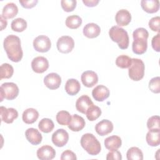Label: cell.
Returning a JSON list of instances; mask_svg holds the SVG:
<instances>
[{
  "mask_svg": "<svg viewBox=\"0 0 160 160\" xmlns=\"http://www.w3.org/2000/svg\"><path fill=\"white\" fill-rule=\"evenodd\" d=\"M3 46L8 58L11 61L18 62L21 60L23 52L18 36L13 34L8 36L4 40Z\"/></svg>",
  "mask_w": 160,
  "mask_h": 160,
  "instance_id": "obj_1",
  "label": "cell"
},
{
  "mask_svg": "<svg viewBox=\"0 0 160 160\" xmlns=\"http://www.w3.org/2000/svg\"><path fill=\"white\" fill-rule=\"evenodd\" d=\"M134 41L132 44V49L134 53L136 54H144L148 48V31L143 28L136 29L132 33Z\"/></svg>",
  "mask_w": 160,
  "mask_h": 160,
  "instance_id": "obj_2",
  "label": "cell"
},
{
  "mask_svg": "<svg viewBox=\"0 0 160 160\" xmlns=\"http://www.w3.org/2000/svg\"><path fill=\"white\" fill-rule=\"evenodd\" d=\"M80 142L82 148L90 155H98L101 150L100 142L92 134L86 133L83 134Z\"/></svg>",
  "mask_w": 160,
  "mask_h": 160,
  "instance_id": "obj_3",
  "label": "cell"
},
{
  "mask_svg": "<svg viewBox=\"0 0 160 160\" xmlns=\"http://www.w3.org/2000/svg\"><path fill=\"white\" fill-rule=\"evenodd\" d=\"M109 35L111 40L118 43L120 49H126L129 46V39L128 32L118 26H112L109 31Z\"/></svg>",
  "mask_w": 160,
  "mask_h": 160,
  "instance_id": "obj_4",
  "label": "cell"
},
{
  "mask_svg": "<svg viewBox=\"0 0 160 160\" xmlns=\"http://www.w3.org/2000/svg\"><path fill=\"white\" fill-rule=\"evenodd\" d=\"M145 66L144 62L138 58H132L130 67L129 68V77L133 81H138L142 79L144 75Z\"/></svg>",
  "mask_w": 160,
  "mask_h": 160,
  "instance_id": "obj_5",
  "label": "cell"
},
{
  "mask_svg": "<svg viewBox=\"0 0 160 160\" xmlns=\"http://www.w3.org/2000/svg\"><path fill=\"white\" fill-rule=\"evenodd\" d=\"M19 94V88L14 82H4L1 84L0 88L1 101L5 98L8 100L15 99Z\"/></svg>",
  "mask_w": 160,
  "mask_h": 160,
  "instance_id": "obj_6",
  "label": "cell"
},
{
  "mask_svg": "<svg viewBox=\"0 0 160 160\" xmlns=\"http://www.w3.org/2000/svg\"><path fill=\"white\" fill-rule=\"evenodd\" d=\"M58 50L61 53H69L74 47V39L69 36L60 37L56 43Z\"/></svg>",
  "mask_w": 160,
  "mask_h": 160,
  "instance_id": "obj_7",
  "label": "cell"
},
{
  "mask_svg": "<svg viewBox=\"0 0 160 160\" xmlns=\"http://www.w3.org/2000/svg\"><path fill=\"white\" fill-rule=\"evenodd\" d=\"M33 47L38 52H46L50 49L51 47V42L48 36L40 35L34 39Z\"/></svg>",
  "mask_w": 160,
  "mask_h": 160,
  "instance_id": "obj_8",
  "label": "cell"
},
{
  "mask_svg": "<svg viewBox=\"0 0 160 160\" xmlns=\"http://www.w3.org/2000/svg\"><path fill=\"white\" fill-rule=\"evenodd\" d=\"M52 142L57 147H63L69 140L68 132L64 129H58L52 134Z\"/></svg>",
  "mask_w": 160,
  "mask_h": 160,
  "instance_id": "obj_9",
  "label": "cell"
},
{
  "mask_svg": "<svg viewBox=\"0 0 160 160\" xmlns=\"http://www.w3.org/2000/svg\"><path fill=\"white\" fill-rule=\"evenodd\" d=\"M31 68L36 73H42L49 68L48 60L43 56H38L34 58L31 62Z\"/></svg>",
  "mask_w": 160,
  "mask_h": 160,
  "instance_id": "obj_10",
  "label": "cell"
},
{
  "mask_svg": "<svg viewBox=\"0 0 160 160\" xmlns=\"http://www.w3.org/2000/svg\"><path fill=\"white\" fill-rule=\"evenodd\" d=\"M44 83L48 88L52 90L56 89L61 84V78L58 74L51 72L44 77Z\"/></svg>",
  "mask_w": 160,
  "mask_h": 160,
  "instance_id": "obj_11",
  "label": "cell"
},
{
  "mask_svg": "<svg viewBox=\"0 0 160 160\" xmlns=\"http://www.w3.org/2000/svg\"><path fill=\"white\" fill-rule=\"evenodd\" d=\"M0 111L2 121L8 124L12 123L14 120L18 117V112L17 110L12 108H6L4 106H1Z\"/></svg>",
  "mask_w": 160,
  "mask_h": 160,
  "instance_id": "obj_12",
  "label": "cell"
},
{
  "mask_svg": "<svg viewBox=\"0 0 160 160\" xmlns=\"http://www.w3.org/2000/svg\"><path fill=\"white\" fill-rule=\"evenodd\" d=\"M56 156V151L49 145H44L37 151V156L41 160H51Z\"/></svg>",
  "mask_w": 160,
  "mask_h": 160,
  "instance_id": "obj_13",
  "label": "cell"
},
{
  "mask_svg": "<svg viewBox=\"0 0 160 160\" xmlns=\"http://www.w3.org/2000/svg\"><path fill=\"white\" fill-rule=\"evenodd\" d=\"M81 79L86 87L91 88L98 82V76L94 71H86L81 74Z\"/></svg>",
  "mask_w": 160,
  "mask_h": 160,
  "instance_id": "obj_14",
  "label": "cell"
},
{
  "mask_svg": "<svg viewBox=\"0 0 160 160\" xmlns=\"http://www.w3.org/2000/svg\"><path fill=\"white\" fill-rule=\"evenodd\" d=\"M113 128V124L111 121L108 119H102L96 124L95 130L99 135L103 136L111 132Z\"/></svg>",
  "mask_w": 160,
  "mask_h": 160,
  "instance_id": "obj_15",
  "label": "cell"
},
{
  "mask_svg": "<svg viewBox=\"0 0 160 160\" xmlns=\"http://www.w3.org/2000/svg\"><path fill=\"white\" fill-rule=\"evenodd\" d=\"M109 89L104 85H98L92 91V96L97 101H103L109 96Z\"/></svg>",
  "mask_w": 160,
  "mask_h": 160,
  "instance_id": "obj_16",
  "label": "cell"
},
{
  "mask_svg": "<svg viewBox=\"0 0 160 160\" xmlns=\"http://www.w3.org/2000/svg\"><path fill=\"white\" fill-rule=\"evenodd\" d=\"M93 104V102L88 96L82 95L77 99L76 102V108L79 112L86 114L88 108Z\"/></svg>",
  "mask_w": 160,
  "mask_h": 160,
  "instance_id": "obj_17",
  "label": "cell"
},
{
  "mask_svg": "<svg viewBox=\"0 0 160 160\" xmlns=\"http://www.w3.org/2000/svg\"><path fill=\"white\" fill-rule=\"evenodd\" d=\"M25 136L27 140L32 145H38L42 141V134L39 131L33 128H28L25 132Z\"/></svg>",
  "mask_w": 160,
  "mask_h": 160,
  "instance_id": "obj_18",
  "label": "cell"
},
{
  "mask_svg": "<svg viewBox=\"0 0 160 160\" xmlns=\"http://www.w3.org/2000/svg\"><path fill=\"white\" fill-rule=\"evenodd\" d=\"M115 20L116 23L120 26H127L131 21V14L126 9H120L116 14Z\"/></svg>",
  "mask_w": 160,
  "mask_h": 160,
  "instance_id": "obj_19",
  "label": "cell"
},
{
  "mask_svg": "<svg viewBox=\"0 0 160 160\" xmlns=\"http://www.w3.org/2000/svg\"><path fill=\"white\" fill-rule=\"evenodd\" d=\"M86 122L84 118L76 114H73L69 124L68 125L70 130L78 132L82 130L85 126Z\"/></svg>",
  "mask_w": 160,
  "mask_h": 160,
  "instance_id": "obj_20",
  "label": "cell"
},
{
  "mask_svg": "<svg viewBox=\"0 0 160 160\" xmlns=\"http://www.w3.org/2000/svg\"><path fill=\"white\" fill-rule=\"evenodd\" d=\"M101 32L100 27L94 22L86 24L83 28V34L88 38L98 37Z\"/></svg>",
  "mask_w": 160,
  "mask_h": 160,
  "instance_id": "obj_21",
  "label": "cell"
},
{
  "mask_svg": "<svg viewBox=\"0 0 160 160\" xmlns=\"http://www.w3.org/2000/svg\"><path fill=\"white\" fill-rule=\"evenodd\" d=\"M104 143L106 149L112 151L119 149L121 146L122 141L119 136L113 135L106 138Z\"/></svg>",
  "mask_w": 160,
  "mask_h": 160,
  "instance_id": "obj_22",
  "label": "cell"
},
{
  "mask_svg": "<svg viewBox=\"0 0 160 160\" xmlns=\"http://www.w3.org/2000/svg\"><path fill=\"white\" fill-rule=\"evenodd\" d=\"M141 6L146 12L154 13L159 9V1L158 0H142Z\"/></svg>",
  "mask_w": 160,
  "mask_h": 160,
  "instance_id": "obj_23",
  "label": "cell"
},
{
  "mask_svg": "<svg viewBox=\"0 0 160 160\" xmlns=\"http://www.w3.org/2000/svg\"><path fill=\"white\" fill-rule=\"evenodd\" d=\"M147 143L151 146H158L160 144V129L149 130L146 136Z\"/></svg>",
  "mask_w": 160,
  "mask_h": 160,
  "instance_id": "obj_24",
  "label": "cell"
},
{
  "mask_svg": "<svg viewBox=\"0 0 160 160\" xmlns=\"http://www.w3.org/2000/svg\"><path fill=\"white\" fill-rule=\"evenodd\" d=\"M81 89L79 82L76 79H69L65 84V91L70 96L77 94Z\"/></svg>",
  "mask_w": 160,
  "mask_h": 160,
  "instance_id": "obj_25",
  "label": "cell"
},
{
  "mask_svg": "<svg viewBox=\"0 0 160 160\" xmlns=\"http://www.w3.org/2000/svg\"><path fill=\"white\" fill-rule=\"evenodd\" d=\"M39 117L38 111L34 108H28L26 109L22 116V121L26 124H32L36 121Z\"/></svg>",
  "mask_w": 160,
  "mask_h": 160,
  "instance_id": "obj_26",
  "label": "cell"
},
{
  "mask_svg": "<svg viewBox=\"0 0 160 160\" xmlns=\"http://www.w3.org/2000/svg\"><path fill=\"white\" fill-rule=\"evenodd\" d=\"M18 12V8L16 4L9 2L6 4L2 11V16L4 19H11L15 17Z\"/></svg>",
  "mask_w": 160,
  "mask_h": 160,
  "instance_id": "obj_27",
  "label": "cell"
},
{
  "mask_svg": "<svg viewBox=\"0 0 160 160\" xmlns=\"http://www.w3.org/2000/svg\"><path fill=\"white\" fill-rule=\"evenodd\" d=\"M38 128L41 131L44 133H49L54 129V124L51 119L43 118L39 121Z\"/></svg>",
  "mask_w": 160,
  "mask_h": 160,
  "instance_id": "obj_28",
  "label": "cell"
},
{
  "mask_svg": "<svg viewBox=\"0 0 160 160\" xmlns=\"http://www.w3.org/2000/svg\"><path fill=\"white\" fill-rule=\"evenodd\" d=\"M82 19L77 15H71L67 17L66 19V25L68 28L74 29L78 28L82 24Z\"/></svg>",
  "mask_w": 160,
  "mask_h": 160,
  "instance_id": "obj_29",
  "label": "cell"
},
{
  "mask_svg": "<svg viewBox=\"0 0 160 160\" xmlns=\"http://www.w3.org/2000/svg\"><path fill=\"white\" fill-rule=\"evenodd\" d=\"M126 157L128 160H142L143 153L139 148L132 147L128 150Z\"/></svg>",
  "mask_w": 160,
  "mask_h": 160,
  "instance_id": "obj_30",
  "label": "cell"
},
{
  "mask_svg": "<svg viewBox=\"0 0 160 160\" xmlns=\"http://www.w3.org/2000/svg\"><path fill=\"white\" fill-rule=\"evenodd\" d=\"M101 112L100 108L93 104L88 108L85 114L86 115L88 120L90 121H94L101 116Z\"/></svg>",
  "mask_w": 160,
  "mask_h": 160,
  "instance_id": "obj_31",
  "label": "cell"
},
{
  "mask_svg": "<svg viewBox=\"0 0 160 160\" xmlns=\"http://www.w3.org/2000/svg\"><path fill=\"white\" fill-rule=\"evenodd\" d=\"M11 27L14 31H16L19 32H22L27 28V22L24 19L18 18L14 19L11 22Z\"/></svg>",
  "mask_w": 160,
  "mask_h": 160,
  "instance_id": "obj_32",
  "label": "cell"
},
{
  "mask_svg": "<svg viewBox=\"0 0 160 160\" xmlns=\"http://www.w3.org/2000/svg\"><path fill=\"white\" fill-rule=\"evenodd\" d=\"M71 116L68 111H60L56 114V121L60 125H68L71 120Z\"/></svg>",
  "mask_w": 160,
  "mask_h": 160,
  "instance_id": "obj_33",
  "label": "cell"
},
{
  "mask_svg": "<svg viewBox=\"0 0 160 160\" xmlns=\"http://www.w3.org/2000/svg\"><path fill=\"white\" fill-rule=\"evenodd\" d=\"M14 72L13 67L8 63H3L1 66L0 75L1 79H9L12 77Z\"/></svg>",
  "mask_w": 160,
  "mask_h": 160,
  "instance_id": "obj_34",
  "label": "cell"
},
{
  "mask_svg": "<svg viewBox=\"0 0 160 160\" xmlns=\"http://www.w3.org/2000/svg\"><path fill=\"white\" fill-rule=\"evenodd\" d=\"M132 59L126 55H120L116 59V64L118 67L126 69L130 67Z\"/></svg>",
  "mask_w": 160,
  "mask_h": 160,
  "instance_id": "obj_35",
  "label": "cell"
},
{
  "mask_svg": "<svg viewBox=\"0 0 160 160\" xmlns=\"http://www.w3.org/2000/svg\"><path fill=\"white\" fill-rule=\"evenodd\" d=\"M160 118L159 116H153L150 117L147 121V127L149 130L160 129L159 128Z\"/></svg>",
  "mask_w": 160,
  "mask_h": 160,
  "instance_id": "obj_36",
  "label": "cell"
},
{
  "mask_svg": "<svg viewBox=\"0 0 160 160\" xmlns=\"http://www.w3.org/2000/svg\"><path fill=\"white\" fill-rule=\"evenodd\" d=\"M149 88L154 93L160 92V78L159 76L152 78L149 82Z\"/></svg>",
  "mask_w": 160,
  "mask_h": 160,
  "instance_id": "obj_37",
  "label": "cell"
},
{
  "mask_svg": "<svg viewBox=\"0 0 160 160\" xmlns=\"http://www.w3.org/2000/svg\"><path fill=\"white\" fill-rule=\"evenodd\" d=\"M77 1L76 0H62L61 1V7L66 12L72 11L76 6Z\"/></svg>",
  "mask_w": 160,
  "mask_h": 160,
  "instance_id": "obj_38",
  "label": "cell"
},
{
  "mask_svg": "<svg viewBox=\"0 0 160 160\" xmlns=\"http://www.w3.org/2000/svg\"><path fill=\"white\" fill-rule=\"evenodd\" d=\"M160 18L159 16H156L152 18L149 21V27L152 31L159 33L160 28Z\"/></svg>",
  "mask_w": 160,
  "mask_h": 160,
  "instance_id": "obj_39",
  "label": "cell"
},
{
  "mask_svg": "<svg viewBox=\"0 0 160 160\" xmlns=\"http://www.w3.org/2000/svg\"><path fill=\"white\" fill-rule=\"evenodd\" d=\"M106 159L107 160H121L122 156L121 152L117 149L112 150L107 154Z\"/></svg>",
  "mask_w": 160,
  "mask_h": 160,
  "instance_id": "obj_40",
  "label": "cell"
},
{
  "mask_svg": "<svg viewBox=\"0 0 160 160\" xmlns=\"http://www.w3.org/2000/svg\"><path fill=\"white\" fill-rule=\"evenodd\" d=\"M61 160H76L77 157L72 151L70 150H66L62 152L61 156Z\"/></svg>",
  "mask_w": 160,
  "mask_h": 160,
  "instance_id": "obj_41",
  "label": "cell"
},
{
  "mask_svg": "<svg viewBox=\"0 0 160 160\" xmlns=\"http://www.w3.org/2000/svg\"><path fill=\"white\" fill-rule=\"evenodd\" d=\"M152 47L154 51L157 52L160 51V34L158 33L154 36L151 41Z\"/></svg>",
  "mask_w": 160,
  "mask_h": 160,
  "instance_id": "obj_42",
  "label": "cell"
},
{
  "mask_svg": "<svg viewBox=\"0 0 160 160\" xmlns=\"http://www.w3.org/2000/svg\"><path fill=\"white\" fill-rule=\"evenodd\" d=\"M38 2V0H29V1L19 0V3L21 4V6L23 8L26 9H30L34 7Z\"/></svg>",
  "mask_w": 160,
  "mask_h": 160,
  "instance_id": "obj_43",
  "label": "cell"
},
{
  "mask_svg": "<svg viewBox=\"0 0 160 160\" xmlns=\"http://www.w3.org/2000/svg\"><path fill=\"white\" fill-rule=\"evenodd\" d=\"M99 2V0H82V2L88 7H94Z\"/></svg>",
  "mask_w": 160,
  "mask_h": 160,
  "instance_id": "obj_44",
  "label": "cell"
},
{
  "mask_svg": "<svg viewBox=\"0 0 160 160\" xmlns=\"http://www.w3.org/2000/svg\"><path fill=\"white\" fill-rule=\"evenodd\" d=\"M0 20H1V30L2 31V30H3L4 28H6L8 23H7V21H6V19H4V18L2 16V15H1V16H0Z\"/></svg>",
  "mask_w": 160,
  "mask_h": 160,
  "instance_id": "obj_45",
  "label": "cell"
}]
</instances>
